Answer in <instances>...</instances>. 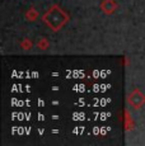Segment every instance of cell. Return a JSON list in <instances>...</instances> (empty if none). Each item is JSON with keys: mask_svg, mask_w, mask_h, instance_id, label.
<instances>
[{"mask_svg": "<svg viewBox=\"0 0 145 146\" xmlns=\"http://www.w3.org/2000/svg\"><path fill=\"white\" fill-rule=\"evenodd\" d=\"M68 19H69L68 14L64 13L57 5H54V7L43 15V22L54 31L60 29V28L68 22Z\"/></svg>", "mask_w": 145, "mask_h": 146, "instance_id": "cell-1", "label": "cell"}, {"mask_svg": "<svg viewBox=\"0 0 145 146\" xmlns=\"http://www.w3.org/2000/svg\"><path fill=\"white\" fill-rule=\"evenodd\" d=\"M144 102H145V97L139 90H135L129 97V103L135 108H140L144 104Z\"/></svg>", "mask_w": 145, "mask_h": 146, "instance_id": "cell-2", "label": "cell"}, {"mask_svg": "<svg viewBox=\"0 0 145 146\" xmlns=\"http://www.w3.org/2000/svg\"><path fill=\"white\" fill-rule=\"evenodd\" d=\"M101 8L104 10L106 13L110 14V13H112L113 10L116 9L117 5H116V3L113 1V0H104V1L101 4Z\"/></svg>", "mask_w": 145, "mask_h": 146, "instance_id": "cell-3", "label": "cell"}, {"mask_svg": "<svg viewBox=\"0 0 145 146\" xmlns=\"http://www.w3.org/2000/svg\"><path fill=\"white\" fill-rule=\"evenodd\" d=\"M37 15H38V13L36 12L35 9H31L28 13H27V18L31 19V21H35L36 18H37Z\"/></svg>", "mask_w": 145, "mask_h": 146, "instance_id": "cell-4", "label": "cell"}, {"mask_svg": "<svg viewBox=\"0 0 145 146\" xmlns=\"http://www.w3.org/2000/svg\"><path fill=\"white\" fill-rule=\"evenodd\" d=\"M38 47H40V48H41V47H42V48H46V47H47V42L46 41H42V42L40 41V43H38Z\"/></svg>", "mask_w": 145, "mask_h": 146, "instance_id": "cell-5", "label": "cell"}]
</instances>
